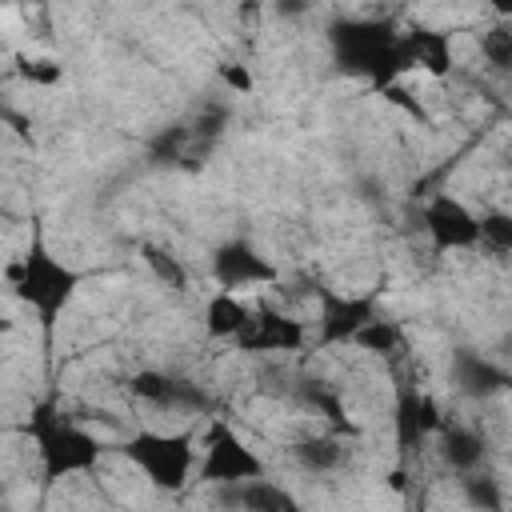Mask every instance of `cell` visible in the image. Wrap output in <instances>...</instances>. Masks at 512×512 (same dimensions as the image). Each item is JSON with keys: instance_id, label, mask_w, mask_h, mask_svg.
<instances>
[{"instance_id": "cell-16", "label": "cell", "mask_w": 512, "mask_h": 512, "mask_svg": "<svg viewBox=\"0 0 512 512\" xmlns=\"http://www.w3.org/2000/svg\"><path fill=\"white\" fill-rule=\"evenodd\" d=\"M480 240L500 248V252H512V216L508 212H488L480 216Z\"/></svg>"}, {"instance_id": "cell-12", "label": "cell", "mask_w": 512, "mask_h": 512, "mask_svg": "<svg viewBox=\"0 0 512 512\" xmlns=\"http://www.w3.org/2000/svg\"><path fill=\"white\" fill-rule=\"evenodd\" d=\"M132 392H136L140 400L164 404V408H172V404L184 396V388H180L172 376H164V372H140V376L132 380Z\"/></svg>"}, {"instance_id": "cell-1", "label": "cell", "mask_w": 512, "mask_h": 512, "mask_svg": "<svg viewBox=\"0 0 512 512\" xmlns=\"http://www.w3.org/2000/svg\"><path fill=\"white\" fill-rule=\"evenodd\" d=\"M8 280H12V292L40 316V324L52 328L56 316L64 312V304L76 296V288H80L84 276H80L76 268L60 264V260L44 248V240L36 236L32 248L24 252V260L8 268Z\"/></svg>"}, {"instance_id": "cell-10", "label": "cell", "mask_w": 512, "mask_h": 512, "mask_svg": "<svg viewBox=\"0 0 512 512\" xmlns=\"http://www.w3.org/2000/svg\"><path fill=\"white\" fill-rule=\"evenodd\" d=\"M240 508L244 512H300V500L288 492V488H280L276 480H248V484H240Z\"/></svg>"}, {"instance_id": "cell-11", "label": "cell", "mask_w": 512, "mask_h": 512, "mask_svg": "<svg viewBox=\"0 0 512 512\" xmlns=\"http://www.w3.org/2000/svg\"><path fill=\"white\" fill-rule=\"evenodd\" d=\"M440 452L456 472H472L480 464V440L468 428H440Z\"/></svg>"}, {"instance_id": "cell-13", "label": "cell", "mask_w": 512, "mask_h": 512, "mask_svg": "<svg viewBox=\"0 0 512 512\" xmlns=\"http://www.w3.org/2000/svg\"><path fill=\"white\" fill-rule=\"evenodd\" d=\"M352 344L360 348V352H376V356H388V352H396L400 348V332H396V324H388V320H368L356 336H352Z\"/></svg>"}, {"instance_id": "cell-7", "label": "cell", "mask_w": 512, "mask_h": 512, "mask_svg": "<svg viewBox=\"0 0 512 512\" xmlns=\"http://www.w3.org/2000/svg\"><path fill=\"white\" fill-rule=\"evenodd\" d=\"M236 344L244 352H300L304 324L300 320H288L280 312H256L248 320V328L236 336Z\"/></svg>"}, {"instance_id": "cell-4", "label": "cell", "mask_w": 512, "mask_h": 512, "mask_svg": "<svg viewBox=\"0 0 512 512\" xmlns=\"http://www.w3.org/2000/svg\"><path fill=\"white\" fill-rule=\"evenodd\" d=\"M196 476L204 484H248L264 476V460L236 440V432L228 424H212L208 440H204V460L196 464Z\"/></svg>"}, {"instance_id": "cell-8", "label": "cell", "mask_w": 512, "mask_h": 512, "mask_svg": "<svg viewBox=\"0 0 512 512\" xmlns=\"http://www.w3.org/2000/svg\"><path fill=\"white\" fill-rule=\"evenodd\" d=\"M212 272H216V280H220L224 292L256 288V284L276 280V268H272L264 256H256L248 244H224V248L216 252V260H212Z\"/></svg>"}, {"instance_id": "cell-19", "label": "cell", "mask_w": 512, "mask_h": 512, "mask_svg": "<svg viewBox=\"0 0 512 512\" xmlns=\"http://www.w3.org/2000/svg\"><path fill=\"white\" fill-rule=\"evenodd\" d=\"M220 80H224V84H232L236 92H252V88H256V80L248 76V68H244V64H224V68H220Z\"/></svg>"}, {"instance_id": "cell-9", "label": "cell", "mask_w": 512, "mask_h": 512, "mask_svg": "<svg viewBox=\"0 0 512 512\" xmlns=\"http://www.w3.org/2000/svg\"><path fill=\"white\" fill-rule=\"evenodd\" d=\"M248 320H252V312L244 308V300L236 292H216L204 304V332H208V340H236L248 328Z\"/></svg>"}, {"instance_id": "cell-6", "label": "cell", "mask_w": 512, "mask_h": 512, "mask_svg": "<svg viewBox=\"0 0 512 512\" xmlns=\"http://www.w3.org/2000/svg\"><path fill=\"white\" fill-rule=\"evenodd\" d=\"M368 320H376V308H372L368 296H336V292H324L316 340H320L324 348L352 344V336H356Z\"/></svg>"}, {"instance_id": "cell-20", "label": "cell", "mask_w": 512, "mask_h": 512, "mask_svg": "<svg viewBox=\"0 0 512 512\" xmlns=\"http://www.w3.org/2000/svg\"><path fill=\"white\" fill-rule=\"evenodd\" d=\"M420 512H428V508H420Z\"/></svg>"}, {"instance_id": "cell-5", "label": "cell", "mask_w": 512, "mask_h": 512, "mask_svg": "<svg viewBox=\"0 0 512 512\" xmlns=\"http://www.w3.org/2000/svg\"><path fill=\"white\" fill-rule=\"evenodd\" d=\"M424 228L432 236V244L440 252H452V248H472L480 244V216H472L456 196L440 192L428 208H424Z\"/></svg>"}, {"instance_id": "cell-14", "label": "cell", "mask_w": 512, "mask_h": 512, "mask_svg": "<svg viewBox=\"0 0 512 512\" xmlns=\"http://www.w3.org/2000/svg\"><path fill=\"white\" fill-rule=\"evenodd\" d=\"M144 264L152 268V276L164 284V288H184V264L172 256V252H164V248H156V244H144Z\"/></svg>"}, {"instance_id": "cell-18", "label": "cell", "mask_w": 512, "mask_h": 512, "mask_svg": "<svg viewBox=\"0 0 512 512\" xmlns=\"http://www.w3.org/2000/svg\"><path fill=\"white\" fill-rule=\"evenodd\" d=\"M24 76H28L32 84H56V80L64 76V68L52 64V60H24Z\"/></svg>"}, {"instance_id": "cell-15", "label": "cell", "mask_w": 512, "mask_h": 512, "mask_svg": "<svg viewBox=\"0 0 512 512\" xmlns=\"http://www.w3.org/2000/svg\"><path fill=\"white\" fill-rule=\"evenodd\" d=\"M296 460L304 464V468H312V472H320V468H332L336 460H340V448H336V440H304L300 448H296Z\"/></svg>"}, {"instance_id": "cell-3", "label": "cell", "mask_w": 512, "mask_h": 512, "mask_svg": "<svg viewBox=\"0 0 512 512\" xmlns=\"http://www.w3.org/2000/svg\"><path fill=\"white\" fill-rule=\"evenodd\" d=\"M120 452L164 492H180L196 472V444L188 432H136Z\"/></svg>"}, {"instance_id": "cell-17", "label": "cell", "mask_w": 512, "mask_h": 512, "mask_svg": "<svg viewBox=\"0 0 512 512\" xmlns=\"http://www.w3.org/2000/svg\"><path fill=\"white\" fill-rule=\"evenodd\" d=\"M464 492H468V500H472L476 508H484V512H500V492H496L492 480H484V476H468V480H464Z\"/></svg>"}, {"instance_id": "cell-2", "label": "cell", "mask_w": 512, "mask_h": 512, "mask_svg": "<svg viewBox=\"0 0 512 512\" xmlns=\"http://www.w3.org/2000/svg\"><path fill=\"white\" fill-rule=\"evenodd\" d=\"M28 436H36V452H40V464H44V484H56L64 476H76V472H88L96 468L100 460V444L96 436H88L84 428L52 416L48 408H40L28 424Z\"/></svg>"}]
</instances>
